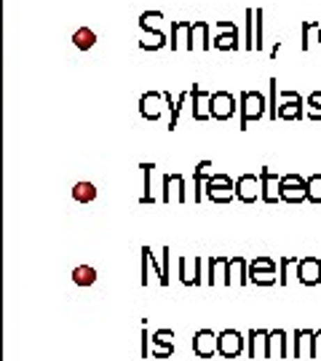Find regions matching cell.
<instances>
[{
	"mask_svg": "<svg viewBox=\"0 0 321 361\" xmlns=\"http://www.w3.org/2000/svg\"><path fill=\"white\" fill-rule=\"evenodd\" d=\"M212 24L209 22H203V19H174L171 22V38H169V46L171 51H177V49H182L185 46L187 51H193V46H196V40H201V49L203 51H212Z\"/></svg>",
	"mask_w": 321,
	"mask_h": 361,
	"instance_id": "obj_1",
	"label": "cell"
},
{
	"mask_svg": "<svg viewBox=\"0 0 321 361\" xmlns=\"http://www.w3.org/2000/svg\"><path fill=\"white\" fill-rule=\"evenodd\" d=\"M238 113H241L238 129L246 131L252 120L265 118V113H268V99H265L260 91H241V97H238Z\"/></svg>",
	"mask_w": 321,
	"mask_h": 361,
	"instance_id": "obj_2",
	"label": "cell"
},
{
	"mask_svg": "<svg viewBox=\"0 0 321 361\" xmlns=\"http://www.w3.org/2000/svg\"><path fill=\"white\" fill-rule=\"evenodd\" d=\"M203 198L212 201V204H230L236 198V182L230 174H212L206 182H203Z\"/></svg>",
	"mask_w": 321,
	"mask_h": 361,
	"instance_id": "obj_3",
	"label": "cell"
},
{
	"mask_svg": "<svg viewBox=\"0 0 321 361\" xmlns=\"http://www.w3.org/2000/svg\"><path fill=\"white\" fill-rule=\"evenodd\" d=\"M246 278H249V284H257V287H273L279 281V275H276V259L265 257V255L246 259Z\"/></svg>",
	"mask_w": 321,
	"mask_h": 361,
	"instance_id": "obj_4",
	"label": "cell"
},
{
	"mask_svg": "<svg viewBox=\"0 0 321 361\" xmlns=\"http://www.w3.org/2000/svg\"><path fill=\"white\" fill-rule=\"evenodd\" d=\"M281 201L284 204H305L308 201V185L300 174H281Z\"/></svg>",
	"mask_w": 321,
	"mask_h": 361,
	"instance_id": "obj_5",
	"label": "cell"
},
{
	"mask_svg": "<svg viewBox=\"0 0 321 361\" xmlns=\"http://www.w3.org/2000/svg\"><path fill=\"white\" fill-rule=\"evenodd\" d=\"M246 351V340L236 329H222L217 335V356L222 359H236Z\"/></svg>",
	"mask_w": 321,
	"mask_h": 361,
	"instance_id": "obj_6",
	"label": "cell"
},
{
	"mask_svg": "<svg viewBox=\"0 0 321 361\" xmlns=\"http://www.w3.org/2000/svg\"><path fill=\"white\" fill-rule=\"evenodd\" d=\"M236 97L230 91H214L209 97V118L214 120H230L236 115Z\"/></svg>",
	"mask_w": 321,
	"mask_h": 361,
	"instance_id": "obj_7",
	"label": "cell"
},
{
	"mask_svg": "<svg viewBox=\"0 0 321 361\" xmlns=\"http://www.w3.org/2000/svg\"><path fill=\"white\" fill-rule=\"evenodd\" d=\"M257 177H260V198L265 204H279L281 201V174L273 172L271 166H263Z\"/></svg>",
	"mask_w": 321,
	"mask_h": 361,
	"instance_id": "obj_8",
	"label": "cell"
},
{
	"mask_svg": "<svg viewBox=\"0 0 321 361\" xmlns=\"http://www.w3.org/2000/svg\"><path fill=\"white\" fill-rule=\"evenodd\" d=\"M281 104H279V113L276 120H300L305 118V99L297 91H281Z\"/></svg>",
	"mask_w": 321,
	"mask_h": 361,
	"instance_id": "obj_9",
	"label": "cell"
},
{
	"mask_svg": "<svg viewBox=\"0 0 321 361\" xmlns=\"http://www.w3.org/2000/svg\"><path fill=\"white\" fill-rule=\"evenodd\" d=\"M214 27L220 30V35L214 38V49H217V51H238V49H241V43H238L241 35H238L236 22H230V19H217Z\"/></svg>",
	"mask_w": 321,
	"mask_h": 361,
	"instance_id": "obj_10",
	"label": "cell"
},
{
	"mask_svg": "<svg viewBox=\"0 0 321 361\" xmlns=\"http://www.w3.org/2000/svg\"><path fill=\"white\" fill-rule=\"evenodd\" d=\"M161 201L164 204H185L187 193H185V177L182 174H164L161 179Z\"/></svg>",
	"mask_w": 321,
	"mask_h": 361,
	"instance_id": "obj_11",
	"label": "cell"
},
{
	"mask_svg": "<svg viewBox=\"0 0 321 361\" xmlns=\"http://www.w3.org/2000/svg\"><path fill=\"white\" fill-rule=\"evenodd\" d=\"M295 268H297V278H300L303 287H316V284H321V259L319 257H313V255L300 257Z\"/></svg>",
	"mask_w": 321,
	"mask_h": 361,
	"instance_id": "obj_12",
	"label": "cell"
},
{
	"mask_svg": "<svg viewBox=\"0 0 321 361\" xmlns=\"http://www.w3.org/2000/svg\"><path fill=\"white\" fill-rule=\"evenodd\" d=\"M166 110V102H164V94L161 91H145L139 97V113L145 120H158Z\"/></svg>",
	"mask_w": 321,
	"mask_h": 361,
	"instance_id": "obj_13",
	"label": "cell"
},
{
	"mask_svg": "<svg viewBox=\"0 0 321 361\" xmlns=\"http://www.w3.org/2000/svg\"><path fill=\"white\" fill-rule=\"evenodd\" d=\"M193 353L198 359H214V353H217V335L212 329H198L193 335Z\"/></svg>",
	"mask_w": 321,
	"mask_h": 361,
	"instance_id": "obj_14",
	"label": "cell"
},
{
	"mask_svg": "<svg viewBox=\"0 0 321 361\" xmlns=\"http://www.w3.org/2000/svg\"><path fill=\"white\" fill-rule=\"evenodd\" d=\"M236 198L241 204H254L260 198V177L257 174H241L236 179Z\"/></svg>",
	"mask_w": 321,
	"mask_h": 361,
	"instance_id": "obj_15",
	"label": "cell"
},
{
	"mask_svg": "<svg viewBox=\"0 0 321 361\" xmlns=\"http://www.w3.org/2000/svg\"><path fill=\"white\" fill-rule=\"evenodd\" d=\"M174 329H158V332H152L150 337V356L152 359H169V356H174Z\"/></svg>",
	"mask_w": 321,
	"mask_h": 361,
	"instance_id": "obj_16",
	"label": "cell"
},
{
	"mask_svg": "<svg viewBox=\"0 0 321 361\" xmlns=\"http://www.w3.org/2000/svg\"><path fill=\"white\" fill-rule=\"evenodd\" d=\"M246 356L252 361L268 359V329H249V335H246Z\"/></svg>",
	"mask_w": 321,
	"mask_h": 361,
	"instance_id": "obj_17",
	"label": "cell"
},
{
	"mask_svg": "<svg viewBox=\"0 0 321 361\" xmlns=\"http://www.w3.org/2000/svg\"><path fill=\"white\" fill-rule=\"evenodd\" d=\"M206 265H209V273H206V284L209 287H214V284H225L228 287V257H220V255H212V257L206 259Z\"/></svg>",
	"mask_w": 321,
	"mask_h": 361,
	"instance_id": "obj_18",
	"label": "cell"
},
{
	"mask_svg": "<svg viewBox=\"0 0 321 361\" xmlns=\"http://www.w3.org/2000/svg\"><path fill=\"white\" fill-rule=\"evenodd\" d=\"M292 343V359H313V329H297Z\"/></svg>",
	"mask_w": 321,
	"mask_h": 361,
	"instance_id": "obj_19",
	"label": "cell"
},
{
	"mask_svg": "<svg viewBox=\"0 0 321 361\" xmlns=\"http://www.w3.org/2000/svg\"><path fill=\"white\" fill-rule=\"evenodd\" d=\"M287 332L284 329H273L268 332V359H289L292 351L287 348Z\"/></svg>",
	"mask_w": 321,
	"mask_h": 361,
	"instance_id": "obj_20",
	"label": "cell"
},
{
	"mask_svg": "<svg viewBox=\"0 0 321 361\" xmlns=\"http://www.w3.org/2000/svg\"><path fill=\"white\" fill-rule=\"evenodd\" d=\"M209 91H203L201 83H193L190 88V99H193V120H209Z\"/></svg>",
	"mask_w": 321,
	"mask_h": 361,
	"instance_id": "obj_21",
	"label": "cell"
},
{
	"mask_svg": "<svg viewBox=\"0 0 321 361\" xmlns=\"http://www.w3.org/2000/svg\"><path fill=\"white\" fill-rule=\"evenodd\" d=\"M161 94H164V102H166V107H169V123H166V129L174 131V129L180 126V115H182V110H185V102L190 99V91H182L174 102H171L169 91H161Z\"/></svg>",
	"mask_w": 321,
	"mask_h": 361,
	"instance_id": "obj_22",
	"label": "cell"
},
{
	"mask_svg": "<svg viewBox=\"0 0 321 361\" xmlns=\"http://www.w3.org/2000/svg\"><path fill=\"white\" fill-rule=\"evenodd\" d=\"M212 174H214V169H212V161H201V163L193 169V188H196V193H193V201H196V204L203 201V182H206Z\"/></svg>",
	"mask_w": 321,
	"mask_h": 361,
	"instance_id": "obj_23",
	"label": "cell"
},
{
	"mask_svg": "<svg viewBox=\"0 0 321 361\" xmlns=\"http://www.w3.org/2000/svg\"><path fill=\"white\" fill-rule=\"evenodd\" d=\"M236 281L238 287H246L249 278H246V259L244 257H228V287Z\"/></svg>",
	"mask_w": 321,
	"mask_h": 361,
	"instance_id": "obj_24",
	"label": "cell"
},
{
	"mask_svg": "<svg viewBox=\"0 0 321 361\" xmlns=\"http://www.w3.org/2000/svg\"><path fill=\"white\" fill-rule=\"evenodd\" d=\"M150 19H152V11H145V14L139 17V27H142V33L152 35V38H155V43H158L161 49H166V46H169V35L161 33V30H158V27H155V24L150 22Z\"/></svg>",
	"mask_w": 321,
	"mask_h": 361,
	"instance_id": "obj_25",
	"label": "cell"
},
{
	"mask_svg": "<svg viewBox=\"0 0 321 361\" xmlns=\"http://www.w3.org/2000/svg\"><path fill=\"white\" fill-rule=\"evenodd\" d=\"M305 118L319 123L321 120V91H311L305 97Z\"/></svg>",
	"mask_w": 321,
	"mask_h": 361,
	"instance_id": "obj_26",
	"label": "cell"
},
{
	"mask_svg": "<svg viewBox=\"0 0 321 361\" xmlns=\"http://www.w3.org/2000/svg\"><path fill=\"white\" fill-rule=\"evenodd\" d=\"M305 185H308V201L319 207L321 204V172L305 177Z\"/></svg>",
	"mask_w": 321,
	"mask_h": 361,
	"instance_id": "obj_27",
	"label": "cell"
},
{
	"mask_svg": "<svg viewBox=\"0 0 321 361\" xmlns=\"http://www.w3.org/2000/svg\"><path fill=\"white\" fill-rule=\"evenodd\" d=\"M139 169L145 174V193H142V198H139V204H155V195L150 193V177H152V169H155V163H139Z\"/></svg>",
	"mask_w": 321,
	"mask_h": 361,
	"instance_id": "obj_28",
	"label": "cell"
},
{
	"mask_svg": "<svg viewBox=\"0 0 321 361\" xmlns=\"http://www.w3.org/2000/svg\"><path fill=\"white\" fill-rule=\"evenodd\" d=\"M72 195H75V201L88 204V201H94V198H97V188H94L91 182H78L75 190H72Z\"/></svg>",
	"mask_w": 321,
	"mask_h": 361,
	"instance_id": "obj_29",
	"label": "cell"
},
{
	"mask_svg": "<svg viewBox=\"0 0 321 361\" xmlns=\"http://www.w3.org/2000/svg\"><path fill=\"white\" fill-rule=\"evenodd\" d=\"M72 40H75V46H78L81 51H86V49H91V46L97 43V35H94V30H86V27H81L78 33L72 35Z\"/></svg>",
	"mask_w": 321,
	"mask_h": 361,
	"instance_id": "obj_30",
	"label": "cell"
},
{
	"mask_svg": "<svg viewBox=\"0 0 321 361\" xmlns=\"http://www.w3.org/2000/svg\"><path fill=\"white\" fill-rule=\"evenodd\" d=\"M268 88H271V94H268V118L276 120V113H279V78H271Z\"/></svg>",
	"mask_w": 321,
	"mask_h": 361,
	"instance_id": "obj_31",
	"label": "cell"
},
{
	"mask_svg": "<svg viewBox=\"0 0 321 361\" xmlns=\"http://www.w3.org/2000/svg\"><path fill=\"white\" fill-rule=\"evenodd\" d=\"M244 49L254 51V8H246V33H244Z\"/></svg>",
	"mask_w": 321,
	"mask_h": 361,
	"instance_id": "obj_32",
	"label": "cell"
},
{
	"mask_svg": "<svg viewBox=\"0 0 321 361\" xmlns=\"http://www.w3.org/2000/svg\"><path fill=\"white\" fill-rule=\"evenodd\" d=\"M263 46H265V40H263V8H257L254 11V49L263 51Z\"/></svg>",
	"mask_w": 321,
	"mask_h": 361,
	"instance_id": "obj_33",
	"label": "cell"
},
{
	"mask_svg": "<svg viewBox=\"0 0 321 361\" xmlns=\"http://www.w3.org/2000/svg\"><path fill=\"white\" fill-rule=\"evenodd\" d=\"M297 259L300 257H281V262H279V284H281V287H287L289 268H292V265H297Z\"/></svg>",
	"mask_w": 321,
	"mask_h": 361,
	"instance_id": "obj_34",
	"label": "cell"
},
{
	"mask_svg": "<svg viewBox=\"0 0 321 361\" xmlns=\"http://www.w3.org/2000/svg\"><path fill=\"white\" fill-rule=\"evenodd\" d=\"M142 287L150 284V246H142V278H139Z\"/></svg>",
	"mask_w": 321,
	"mask_h": 361,
	"instance_id": "obj_35",
	"label": "cell"
},
{
	"mask_svg": "<svg viewBox=\"0 0 321 361\" xmlns=\"http://www.w3.org/2000/svg\"><path fill=\"white\" fill-rule=\"evenodd\" d=\"M169 262H171V249H169V246H164V259H161V278H158V284H161V287H169Z\"/></svg>",
	"mask_w": 321,
	"mask_h": 361,
	"instance_id": "obj_36",
	"label": "cell"
},
{
	"mask_svg": "<svg viewBox=\"0 0 321 361\" xmlns=\"http://www.w3.org/2000/svg\"><path fill=\"white\" fill-rule=\"evenodd\" d=\"M75 281H78L81 287H88V284L97 281V271H94V268H75Z\"/></svg>",
	"mask_w": 321,
	"mask_h": 361,
	"instance_id": "obj_37",
	"label": "cell"
},
{
	"mask_svg": "<svg viewBox=\"0 0 321 361\" xmlns=\"http://www.w3.org/2000/svg\"><path fill=\"white\" fill-rule=\"evenodd\" d=\"M319 24L321 22H303V38H300V49H303V51L311 49V33L319 30Z\"/></svg>",
	"mask_w": 321,
	"mask_h": 361,
	"instance_id": "obj_38",
	"label": "cell"
},
{
	"mask_svg": "<svg viewBox=\"0 0 321 361\" xmlns=\"http://www.w3.org/2000/svg\"><path fill=\"white\" fill-rule=\"evenodd\" d=\"M190 284H193V287H201L203 284V257H193V275H190Z\"/></svg>",
	"mask_w": 321,
	"mask_h": 361,
	"instance_id": "obj_39",
	"label": "cell"
},
{
	"mask_svg": "<svg viewBox=\"0 0 321 361\" xmlns=\"http://www.w3.org/2000/svg\"><path fill=\"white\" fill-rule=\"evenodd\" d=\"M139 356L142 359H150V332L142 324V348H139Z\"/></svg>",
	"mask_w": 321,
	"mask_h": 361,
	"instance_id": "obj_40",
	"label": "cell"
},
{
	"mask_svg": "<svg viewBox=\"0 0 321 361\" xmlns=\"http://www.w3.org/2000/svg\"><path fill=\"white\" fill-rule=\"evenodd\" d=\"M187 265H190V259L180 257V281H182L185 287H193V284H190V271H187Z\"/></svg>",
	"mask_w": 321,
	"mask_h": 361,
	"instance_id": "obj_41",
	"label": "cell"
},
{
	"mask_svg": "<svg viewBox=\"0 0 321 361\" xmlns=\"http://www.w3.org/2000/svg\"><path fill=\"white\" fill-rule=\"evenodd\" d=\"M313 359H321V329L313 332Z\"/></svg>",
	"mask_w": 321,
	"mask_h": 361,
	"instance_id": "obj_42",
	"label": "cell"
},
{
	"mask_svg": "<svg viewBox=\"0 0 321 361\" xmlns=\"http://www.w3.org/2000/svg\"><path fill=\"white\" fill-rule=\"evenodd\" d=\"M279 49H281V40H276V43H273V49H271V59H276V56H279Z\"/></svg>",
	"mask_w": 321,
	"mask_h": 361,
	"instance_id": "obj_43",
	"label": "cell"
},
{
	"mask_svg": "<svg viewBox=\"0 0 321 361\" xmlns=\"http://www.w3.org/2000/svg\"><path fill=\"white\" fill-rule=\"evenodd\" d=\"M316 33H319V46H321V24H319V30H316Z\"/></svg>",
	"mask_w": 321,
	"mask_h": 361,
	"instance_id": "obj_44",
	"label": "cell"
}]
</instances>
